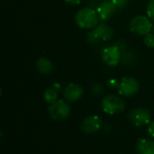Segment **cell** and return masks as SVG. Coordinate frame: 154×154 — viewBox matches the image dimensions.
I'll list each match as a JSON object with an SVG mask.
<instances>
[{"instance_id":"1","label":"cell","mask_w":154,"mask_h":154,"mask_svg":"<svg viewBox=\"0 0 154 154\" xmlns=\"http://www.w3.org/2000/svg\"><path fill=\"white\" fill-rule=\"evenodd\" d=\"M99 16L97 12L91 7H83L79 9L75 16V22L79 28L92 29L98 24Z\"/></svg>"},{"instance_id":"2","label":"cell","mask_w":154,"mask_h":154,"mask_svg":"<svg viewBox=\"0 0 154 154\" xmlns=\"http://www.w3.org/2000/svg\"><path fill=\"white\" fill-rule=\"evenodd\" d=\"M101 108L107 115H118L125 109V102L119 96L107 95L101 101Z\"/></svg>"},{"instance_id":"3","label":"cell","mask_w":154,"mask_h":154,"mask_svg":"<svg viewBox=\"0 0 154 154\" xmlns=\"http://www.w3.org/2000/svg\"><path fill=\"white\" fill-rule=\"evenodd\" d=\"M70 112L71 109L69 105L66 101L61 99L57 100L53 104L50 105V106L48 107V113L50 117L53 121L57 122L64 121L69 118V116H70Z\"/></svg>"},{"instance_id":"4","label":"cell","mask_w":154,"mask_h":154,"mask_svg":"<svg viewBox=\"0 0 154 154\" xmlns=\"http://www.w3.org/2000/svg\"><path fill=\"white\" fill-rule=\"evenodd\" d=\"M130 31L138 35L145 36L152 30V23L151 19L145 15H136L134 17L129 24Z\"/></svg>"},{"instance_id":"5","label":"cell","mask_w":154,"mask_h":154,"mask_svg":"<svg viewBox=\"0 0 154 154\" xmlns=\"http://www.w3.org/2000/svg\"><path fill=\"white\" fill-rule=\"evenodd\" d=\"M123 51L116 45L105 47L101 51V59L103 62L109 67H116L122 60Z\"/></svg>"},{"instance_id":"6","label":"cell","mask_w":154,"mask_h":154,"mask_svg":"<svg viewBox=\"0 0 154 154\" xmlns=\"http://www.w3.org/2000/svg\"><path fill=\"white\" fill-rule=\"evenodd\" d=\"M128 118L135 126L142 127L148 125L151 123L152 115L149 109L144 107H136L131 110L128 115Z\"/></svg>"},{"instance_id":"7","label":"cell","mask_w":154,"mask_h":154,"mask_svg":"<svg viewBox=\"0 0 154 154\" xmlns=\"http://www.w3.org/2000/svg\"><path fill=\"white\" fill-rule=\"evenodd\" d=\"M140 88V84L137 79L132 77H124L118 84V93L123 97H133Z\"/></svg>"},{"instance_id":"8","label":"cell","mask_w":154,"mask_h":154,"mask_svg":"<svg viewBox=\"0 0 154 154\" xmlns=\"http://www.w3.org/2000/svg\"><path fill=\"white\" fill-rule=\"evenodd\" d=\"M81 130L88 134H95L101 130L103 126V120L99 116L91 115L87 116L81 122Z\"/></svg>"},{"instance_id":"9","label":"cell","mask_w":154,"mask_h":154,"mask_svg":"<svg viewBox=\"0 0 154 154\" xmlns=\"http://www.w3.org/2000/svg\"><path fill=\"white\" fill-rule=\"evenodd\" d=\"M116 10L117 8L112 2V0H103L97 5V12L101 21H107L113 17Z\"/></svg>"},{"instance_id":"10","label":"cell","mask_w":154,"mask_h":154,"mask_svg":"<svg viewBox=\"0 0 154 154\" xmlns=\"http://www.w3.org/2000/svg\"><path fill=\"white\" fill-rule=\"evenodd\" d=\"M83 93H84L83 88L76 83L68 84L63 90V96L68 102L78 101L82 97Z\"/></svg>"},{"instance_id":"11","label":"cell","mask_w":154,"mask_h":154,"mask_svg":"<svg viewBox=\"0 0 154 154\" xmlns=\"http://www.w3.org/2000/svg\"><path fill=\"white\" fill-rule=\"evenodd\" d=\"M61 90V85L60 83H53L50 88H48L43 93V99L46 103L51 105L56 102L59 97V93Z\"/></svg>"},{"instance_id":"12","label":"cell","mask_w":154,"mask_h":154,"mask_svg":"<svg viewBox=\"0 0 154 154\" xmlns=\"http://www.w3.org/2000/svg\"><path fill=\"white\" fill-rule=\"evenodd\" d=\"M135 149L137 154H154V141L141 138L137 141Z\"/></svg>"},{"instance_id":"13","label":"cell","mask_w":154,"mask_h":154,"mask_svg":"<svg viewBox=\"0 0 154 154\" xmlns=\"http://www.w3.org/2000/svg\"><path fill=\"white\" fill-rule=\"evenodd\" d=\"M95 32L98 35L101 41H108L113 38L114 36V30L113 28L106 23H98L95 28Z\"/></svg>"},{"instance_id":"14","label":"cell","mask_w":154,"mask_h":154,"mask_svg":"<svg viewBox=\"0 0 154 154\" xmlns=\"http://www.w3.org/2000/svg\"><path fill=\"white\" fill-rule=\"evenodd\" d=\"M36 69L41 74L48 75L53 70V63L51 61V60L45 57H42L39 58L36 61Z\"/></svg>"},{"instance_id":"15","label":"cell","mask_w":154,"mask_h":154,"mask_svg":"<svg viewBox=\"0 0 154 154\" xmlns=\"http://www.w3.org/2000/svg\"><path fill=\"white\" fill-rule=\"evenodd\" d=\"M135 60V56L132 51H123V56H122V62L125 64H131L134 62V60Z\"/></svg>"},{"instance_id":"16","label":"cell","mask_w":154,"mask_h":154,"mask_svg":"<svg viewBox=\"0 0 154 154\" xmlns=\"http://www.w3.org/2000/svg\"><path fill=\"white\" fill-rule=\"evenodd\" d=\"M87 40L89 43L91 44H97L99 42V41H101L98 37V35L97 34V32H95L94 29H92L87 35Z\"/></svg>"},{"instance_id":"17","label":"cell","mask_w":154,"mask_h":154,"mask_svg":"<svg viewBox=\"0 0 154 154\" xmlns=\"http://www.w3.org/2000/svg\"><path fill=\"white\" fill-rule=\"evenodd\" d=\"M91 92L95 96H100L104 92V88L101 84L99 83H94L91 86Z\"/></svg>"},{"instance_id":"18","label":"cell","mask_w":154,"mask_h":154,"mask_svg":"<svg viewBox=\"0 0 154 154\" xmlns=\"http://www.w3.org/2000/svg\"><path fill=\"white\" fill-rule=\"evenodd\" d=\"M143 42L148 48H154V33H148L143 37Z\"/></svg>"},{"instance_id":"19","label":"cell","mask_w":154,"mask_h":154,"mask_svg":"<svg viewBox=\"0 0 154 154\" xmlns=\"http://www.w3.org/2000/svg\"><path fill=\"white\" fill-rule=\"evenodd\" d=\"M147 14L148 17L154 22V0H150L147 5Z\"/></svg>"},{"instance_id":"20","label":"cell","mask_w":154,"mask_h":154,"mask_svg":"<svg viewBox=\"0 0 154 154\" xmlns=\"http://www.w3.org/2000/svg\"><path fill=\"white\" fill-rule=\"evenodd\" d=\"M129 0H112L117 9H124L128 5Z\"/></svg>"},{"instance_id":"21","label":"cell","mask_w":154,"mask_h":154,"mask_svg":"<svg viewBox=\"0 0 154 154\" xmlns=\"http://www.w3.org/2000/svg\"><path fill=\"white\" fill-rule=\"evenodd\" d=\"M147 134L151 138L154 139V122H151L147 125Z\"/></svg>"},{"instance_id":"22","label":"cell","mask_w":154,"mask_h":154,"mask_svg":"<svg viewBox=\"0 0 154 154\" xmlns=\"http://www.w3.org/2000/svg\"><path fill=\"white\" fill-rule=\"evenodd\" d=\"M118 84H119V81H117V79H111L107 82V85L110 88H117Z\"/></svg>"},{"instance_id":"23","label":"cell","mask_w":154,"mask_h":154,"mask_svg":"<svg viewBox=\"0 0 154 154\" xmlns=\"http://www.w3.org/2000/svg\"><path fill=\"white\" fill-rule=\"evenodd\" d=\"M114 45H116L118 49H120L122 51H124L125 50V41H123V40H118V41H116V42L114 44Z\"/></svg>"},{"instance_id":"24","label":"cell","mask_w":154,"mask_h":154,"mask_svg":"<svg viewBox=\"0 0 154 154\" xmlns=\"http://www.w3.org/2000/svg\"><path fill=\"white\" fill-rule=\"evenodd\" d=\"M67 3H69V4H70V5H79L80 3H81V1L82 0H65Z\"/></svg>"},{"instance_id":"25","label":"cell","mask_w":154,"mask_h":154,"mask_svg":"<svg viewBox=\"0 0 154 154\" xmlns=\"http://www.w3.org/2000/svg\"><path fill=\"white\" fill-rule=\"evenodd\" d=\"M152 31H153V33H154V25H153V27H152Z\"/></svg>"}]
</instances>
